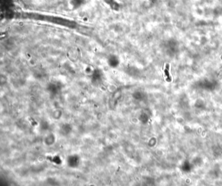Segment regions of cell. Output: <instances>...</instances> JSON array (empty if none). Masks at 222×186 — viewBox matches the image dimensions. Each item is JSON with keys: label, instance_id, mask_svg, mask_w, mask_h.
<instances>
[{"label": "cell", "instance_id": "1", "mask_svg": "<svg viewBox=\"0 0 222 186\" xmlns=\"http://www.w3.org/2000/svg\"><path fill=\"white\" fill-rule=\"evenodd\" d=\"M169 69V65L167 64L166 65V67H165V69L164 70V72L165 74V76L167 77V81L168 82H170V81H171V78L170 76Z\"/></svg>", "mask_w": 222, "mask_h": 186}]
</instances>
